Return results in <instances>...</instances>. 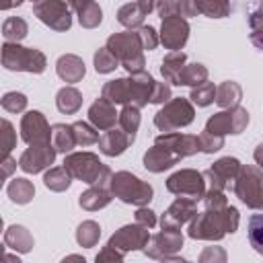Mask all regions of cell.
Wrapping results in <instances>:
<instances>
[{"mask_svg":"<svg viewBox=\"0 0 263 263\" xmlns=\"http://www.w3.org/2000/svg\"><path fill=\"white\" fill-rule=\"evenodd\" d=\"M168 97H171V88L166 84L154 82V88H152V95H150V103H164Z\"/></svg>","mask_w":263,"mask_h":263,"instance_id":"47","label":"cell"},{"mask_svg":"<svg viewBox=\"0 0 263 263\" xmlns=\"http://www.w3.org/2000/svg\"><path fill=\"white\" fill-rule=\"evenodd\" d=\"M31 148H27L18 160V166L25 173H39L45 166H49L55 158V146L49 142L43 144H29Z\"/></svg>","mask_w":263,"mask_h":263,"instance_id":"11","label":"cell"},{"mask_svg":"<svg viewBox=\"0 0 263 263\" xmlns=\"http://www.w3.org/2000/svg\"><path fill=\"white\" fill-rule=\"evenodd\" d=\"M144 245H148V230L144 224H140V226H123L117 234L111 236L107 247H121L123 251H127V249H140Z\"/></svg>","mask_w":263,"mask_h":263,"instance_id":"14","label":"cell"},{"mask_svg":"<svg viewBox=\"0 0 263 263\" xmlns=\"http://www.w3.org/2000/svg\"><path fill=\"white\" fill-rule=\"evenodd\" d=\"M21 2H23V0H4V2H2V8H4V10H8L10 6H18Z\"/></svg>","mask_w":263,"mask_h":263,"instance_id":"53","label":"cell"},{"mask_svg":"<svg viewBox=\"0 0 263 263\" xmlns=\"http://www.w3.org/2000/svg\"><path fill=\"white\" fill-rule=\"evenodd\" d=\"M64 166L68 168V173L76 179H82L84 183H99L103 185L109 177H111V171L95 156V154H88V152H82V154H70L66 160H64Z\"/></svg>","mask_w":263,"mask_h":263,"instance_id":"2","label":"cell"},{"mask_svg":"<svg viewBox=\"0 0 263 263\" xmlns=\"http://www.w3.org/2000/svg\"><path fill=\"white\" fill-rule=\"evenodd\" d=\"M255 160H257V164L263 168V144L257 146V150H255Z\"/></svg>","mask_w":263,"mask_h":263,"instance_id":"52","label":"cell"},{"mask_svg":"<svg viewBox=\"0 0 263 263\" xmlns=\"http://www.w3.org/2000/svg\"><path fill=\"white\" fill-rule=\"evenodd\" d=\"M195 201L197 199H191V197H179L166 210V214L162 216V220H160L162 228L164 230H177L183 222H187L193 216V212H195Z\"/></svg>","mask_w":263,"mask_h":263,"instance_id":"13","label":"cell"},{"mask_svg":"<svg viewBox=\"0 0 263 263\" xmlns=\"http://www.w3.org/2000/svg\"><path fill=\"white\" fill-rule=\"evenodd\" d=\"M166 189L191 199H201L203 195V175L195 171H179L166 181Z\"/></svg>","mask_w":263,"mask_h":263,"instance_id":"10","label":"cell"},{"mask_svg":"<svg viewBox=\"0 0 263 263\" xmlns=\"http://www.w3.org/2000/svg\"><path fill=\"white\" fill-rule=\"evenodd\" d=\"M205 76H208V70L201 64H189V66H183L179 74V84H201Z\"/></svg>","mask_w":263,"mask_h":263,"instance_id":"32","label":"cell"},{"mask_svg":"<svg viewBox=\"0 0 263 263\" xmlns=\"http://www.w3.org/2000/svg\"><path fill=\"white\" fill-rule=\"evenodd\" d=\"M179 2L177 0H158V14L164 18H171V16H179Z\"/></svg>","mask_w":263,"mask_h":263,"instance_id":"46","label":"cell"},{"mask_svg":"<svg viewBox=\"0 0 263 263\" xmlns=\"http://www.w3.org/2000/svg\"><path fill=\"white\" fill-rule=\"evenodd\" d=\"M236 173H240V162L236 158H220L212 168H208L203 173V177H208L212 181V189H222L226 185V181H232L236 177Z\"/></svg>","mask_w":263,"mask_h":263,"instance_id":"15","label":"cell"},{"mask_svg":"<svg viewBox=\"0 0 263 263\" xmlns=\"http://www.w3.org/2000/svg\"><path fill=\"white\" fill-rule=\"evenodd\" d=\"M249 242L259 255H263V214H253L249 218Z\"/></svg>","mask_w":263,"mask_h":263,"instance_id":"31","label":"cell"},{"mask_svg":"<svg viewBox=\"0 0 263 263\" xmlns=\"http://www.w3.org/2000/svg\"><path fill=\"white\" fill-rule=\"evenodd\" d=\"M72 129H74V138H76V144L88 146V144H95V142H99V134H97L92 127H88V123H84V121H76V123L72 125Z\"/></svg>","mask_w":263,"mask_h":263,"instance_id":"39","label":"cell"},{"mask_svg":"<svg viewBox=\"0 0 263 263\" xmlns=\"http://www.w3.org/2000/svg\"><path fill=\"white\" fill-rule=\"evenodd\" d=\"M4 242L14 249V251H21V253H27L31 247H33V238L31 234L27 232L25 226H10L4 234Z\"/></svg>","mask_w":263,"mask_h":263,"instance_id":"22","label":"cell"},{"mask_svg":"<svg viewBox=\"0 0 263 263\" xmlns=\"http://www.w3.org/2000/svg\"><path fill=\"white\" fill-rule=\"evenodd\" d=\"M132 142H134V136H129L127 132H117V129H109L105 136L99 138L101 152L107 154V156H117V154H121Z\"/></svg>","mask_w":263,"mask_h":263,"instance_id":"18","label":"cell"},{"mask_svg":"<svg viewBox=\"0 0 263 263\" xmlns=\"http://www.w3.org/2000/svg\"><path fill=\"white\" fill-rule=\"evenodd\" d=\"M136 220H138L140 224H144L146 228H150V226L156 224V218H154V212H152V210H138Z\"/></svg>","mask_w":263,"mask_h":263,"instance_id":"48","label":"cell"},{"mask_svg":"<svg viewBox=\"0 0 263 263\" xmlns=\"http://www.w3.org/2000/svg\"><path fill=\"white\" fill-rule=\"evenodd\" d=\"M236 195L251 208H263V181L255 166H240V177L234 185Z\"/></svg>","mask_w":263,"mask_h":263,"instance_id":"7","label":"cell"},{"mask_svg":"<svg viewBox=\"0 0 263 263\" xmlns=\"http://www.w3.org/2000/svg\"><path fill=\"white\" fill-rule=\"evenodd\" d=\"M156 2H158V0H138V4H140V8H142L144 14H148L150 10H154Z\"/></svg>","mask_w":263,"mask_h":263,"instance_id":"50","label":"cell"},{"mask_svg":"<svg viewBox=\"0 0 263 263\" xmlns=\"http://www.w3.org/2000/svg\"><path fill=\"white\" fill-rule=\"evenodd\" d=\"M58 76L66 82H78L84 76V64L76 55H62L58 60Z\"/></svg>","mask_w":263,"mask_h":263,"instance_id":"21","label":"cell"},{"mask_svg":"<svg viewBox=\"0 0 263 263\" xmlns=\"http://www.w3.org/2000/svg\"><path fill=\"white\" fill-rule=\"evenodd\" d=\"M214 97H216V86L214 84H210V82H201L197 88H193L191 90V101L193 103H197L199 107H205V105H210L212 101H214Z\"/></svg>","mask_w":263,"mask_h":263,"instance_id":"40","label":"cell"},{"mask_svg":"<svg viewBox=\"0 0 263 263\" xmlns=\"http://www.w3.org/2000/svg\"><path fill=\"white\" fill-rule=\"evenodd\" d=\"M2 107L8 111V113H18L27 107V97L23 92H6L2 97Z\"/></svg>","mask_w":263,"mask_h":263,"instance_id":"42","label":"cell"},{"mask_svg":"<svg viewBox=\"0 0 263 263\" xmlns=\"http://www.w3.org/2000/svg\"><path fill=\"white\" fill-rule=\"evenodd\" d=\"M70 177H72V175L68 173L66 166H64V168H51V171L45 173L43 183H45V187L51 189V191H64V189L70 187Z\"/></svg>","mask_w":263,"mask_h":263,"instance_id":"28","label":"cell"},{"mask_svg":"<svg viewBox=\"0 0 263 263\" xmlns=\"http://www.w3.org/2000/svg\"><path fill=\"white\" fill-rule=\"evenodd\" d=\"M55 105H58V109L62 113H76L80 109V105H82V97H80V92L76 88L66 86V88H62L58 92Z\"/></svg>","mask_w":263,"mask_h":263,"instance_id":"25","label":"cell"},{"mask_svg":"<svg viewBox=\"0 0 263 263\" xmlns=\"http://www.w3.org/2000/svg\"><path fill=\"white\" fill-rule=\"evenodd\" d=\"M68 2H70V6H72V8H76V10H82V8H84L86 4H90L92 0H68Z\"/></svg>","mask_w":263,"mask_h":263,"instance_id":"51","label":"cell"},{"mask_svg":"<svg viewBox=\"0 0 263 263\" xmlns=\"http://www.w3.org/2000/svg\"><path fill=\"white\" fill-rule=\"evenodd\" d=\"M119 125L123 127V132H127L129 136H136V129L140 125V115H138V107H125L119 115Z\"/></svg>","mask_w":263,"mask_h":263,"instance_id":"37","label":"cell"},{"mask_svg":"<svg viewBox=\"0 0 263 263\" xmlns=\"http://www.w3.org/2000/svg\"><path fill=\"white\" fill-rule=\"evenodd\" d=\"M238 226V212L232 205L224 208V214H218V210H214V214L208 210L203 214H199L191 226H189V236L193 238H222L226 232H234Z\"/></svg>","mask_w":263,"mask_h":263,"instance_id":"1","label":"cell"},{"mask_svg":"<svg viewBox=\"0 0 263 263\" xmlns=\"http://www.w3.org/2000/svg\"><path fill=\"white\" fill-rule=\"evenodd\" d=\"M197 12L195 0H181L179 2V16H193Z\"/></svg>","mask_w":263,"mask_h":263,"instance_id":"49","label":"cell"},{"mask_svg":"<svg viewBox=\"0 0 263 263\" xmlns=\"http://www.w3.org/2000/svg\"><path fill=\"white\" fill-rule=\"evenodd\" d=\"M103 97L111 103H134V80L119 78L103 86Z\"/></svg>","mask_w":263,"mask_h":263,"instance_id":"19","label":"cell"},{"mask_svg":"<svg viewBox=\"0 0 263 263\" xmlns=\"http://www.w3.org/2000/svg\"><path fill=\"white\" fill-rule=\"evenodd\" d=\"M109 51L123 62V66L127 68V72H142L144 68V58L140 53L142 41L138 33H121V35H111L107 41Z\"/></svg>","mask_w":263,"mask_h":263,"instance_id":"3","label":"cell"},{"mask_svg":"<svg viewBox=\"0 0 263 263\" xmlns=\"http://www.w3.org/2000/svg\"><path fill=\"white\" fill-rule=\"evenodd\" d=\"M88 117H90V121H92L99 129H109V127L115 123L117 113H115V109L111 107V103L103 97V99H99L97 103H92V107L88 109Z\"/></svg>","mask_w":263,"mask_h":263,"instance_id":"20","label":"cell"},{"mask_svg":"<svg viewBox=\"0 0 263 263\" xmlns=\"http://www.w3.org/2000/svg\"><path fill=\"white\" fill-rule=\"evenodd\" d=\"M193 121V107L185 99H175L171 101L164 109H160L154 117V123L162 132H173L177 127L189 125Z\"/></svg>","mask_w":263,"mask_h":263,"instance_id":"6","label":"cell"},{"mask_svg":"<svg viewBox=\"0 0 263 263\" xmlns=\"http://www.w3.org/2000/svg\"><path fill=\"white\" fill-rule=\"evenodd\" d=\"M101 8L95 4V2H90V4H86L82 10H80V25L82 27H86V29H92V27H97L99 23H101Z\"/></svg>","mask_w":263,"mask_h":263,"instance_id":"41","label":"cell"},{"mask_svg":"<svg viewBox=\"0 0 263 263\" xmlns=\"http://www.w3.org/2000/svg\"><path fill=\"white\" fill-rule=\"evenodd\" d=\"M2 35H4L6 41H14L16 43V41L25 39V35H27V23L23 18H18V16H10V18H6L2 23Z\"/></svg>","mask_w":263,"mask_h":263,"instance_id":"30","label":"cell"},{"mask_svg":"<svg viewBox=\"0 0 263 263\" xmlns=\"http://www.w3.org/2000/svg\"><path fill=\"white\" fill-rule=\"evenodd\" d=\"M101 236V228L97 222H84L78 226V232H76V240L82 245V247H92Z\"/></svg>","mask_w":263,"mask_h":263,"instance_id":"34","label":"cell"},{"mask_svg":"<svg viewBox=\"0 0 263 263\" xmlns=\"http://www.w3.org/2000/svg\"><path fill=\"white\" fill-rule=\"evenodd\" d=\"M111 189L125 203L144 205V203H148L152 199V187L148 183H142L138 177H134L129 173L113 175L111 177Z\"/></svg>","mask_w":263,"mask_h":263,"instance_id":"5","label":"cell"},{"mask_svg":"<svg viewBox=\"0 0 263 263\" xmlns=\"http://www.w3.org/2000/svg\"><path fill=\"white\" fill-rule=\"evenodd\" d=\"M216 101L222 107H236L240 101V86L234 82H224L216 88Z\"/></svg>","mask_w":263,"mask_h":263,"instance_id":"27","label":"cell"},{"mask_svg":"<svg viewBox=\"0 0 263 263\" xmlns=\"http://www.w3.org/2000/svg\"><path fill=\"white\" fill-rule=\"evenodd\" d=\"M111 201V195L109 191H105L101 185L97 189H88L86 193L80 195V205L86 208V210H97V208H103Z\"/></svg>","mask_w":263,"mask_h":263,"instance_id":"29","label":"cell"},{"mask_svg":"<svg viewBox=\"0 0 263 263\" xmlns=\"http://www.w3.org/2000/svg\"><path fill=\"white\" fill-rule=\"evenodd\" d=\"M2 64L8 70H25V72L41 74L45 70V55L33 47H21L16 43H4Z\"/></svg>","mask_w":263,"mask_h":263,"instance_id":"4","label":"cell"},{"mask_svg":"<svg viewBox=\"0 0 263 263\" xmlns=\"http://www.w3.org/2000/svg\"><path fill=\"white\" fill-rule=\"evenodd\" d=\"M33 12L39 16V21H43L45 25H49L55 31H66L72 25L70 12H68L66 4L62 0H41V2H35Z\"/></svg>","mask_w":263,"mask_h":263,"instance_id":"8","label":"cell"},{"mask_svg":"<svg viewBox=\"0 0 263 263\" xmlns=\"http://www.w3.org/2000/svg\"><path fill=\"white\" fill-rule=\"evenodd\" d=\"M187 35H189V27L183 18L179 16H171V18H164L162 21V43L168 47V49H179L185 45L187 41Z\"/></svg>","mask_w":263,"mask_h":263,"instance_id":"16","label":"cell"},{"mask_svg":"<svg viewBox=\"0 0 263 263\" xmlns=\"http://www.w3.org/2000/svg\"><path fill=\"white\" fill-rule=\"evenodd\" d=\"M222 144H224V140H222V136H218V134L203 132V134L199 136V150H203V152H216V150L222 148Z\"/></svg>","mask_w":263,"mask_h":263,"instance_id":"43","label":"cell"},{"mask_svg":"<svg viewBox=\"0 0 263 263\" xmlns=\"http://www.w3.org/2000/svg\"><path fill=\"white\" fill-rule=\"evenodd\" d=\"M138 35H140V41H142V47L144 49H154L156 47V43H158V39H156V33H154V29L148 25V27H142L140 31H138Z\"/></svg>","mask_w":263,"mask_h":263,"instance_id":"45","label":"cell"},{"mask_svg":"<svg viewBox=\"0 0 263 263\" xmlns=\"http://www.w3.org/2000/svg\"><path fill=\"white\" fill-rule=\"evenodd\" d=\"M51 142L55 146V150L60 152H68L76 146V138H74V129L72 125H64V123H55L51 127Z\"/></svg>","mask_w":263,"mask_h":263,"instance_id":"23","label":"cell"},{"mask_svg":"<svg viewBox=\"0 0 263 263\" xmlns=\"http://www.w3.org/2000/svg\"><path fill=\"white\" fill-rule=\"evenodd\" d=\"M6 193L14 203H27V201H31L35 189H33L31 181H27V179H12L6 187Z\"/></svg>","mask_w":263,"mask_h":263,"instance_id":"26","label":"cell"},{"mask_svg":"<svg viewBox=\"0 0 263 263\" xmlns=\"http://www.w3.org/2000/svg\"><path fill=\"white\" fill-rule=\"evenodd\" d=\"M117 16H119V23H121V25H125V27H136V25L142 23V18H144L146 14L142 12L140 4L136 2V4H125V6L119 10Z\"/></svg>","mask_w":263,"mask_h":263,"instance_id":"36","label":"cell"},{"mask_svg":"<svg viewBox=\"0 0 263 263\" xmlns=\"http://www.w3.org/2000/svg\"><path fill=\"white\" fill-rule=\"evenodd\" d=\"M14 144H16V134L12 132V125H10V121H2V150H4V156H8L10 154V150L14 148Z\"/></svg>","mask_w":263,"mask_h":263,"instance_id":"44","label":"cell"},{"mask_svg":"<svg viewBox=\"0 0 263 263\" xmlns=\"http://www.w3.org/2000/svg\"><path fill=\"white\" fill-rule=\"evenodd\" d=\"M195 4H197V10H201L208 16H214V18L226 16V12L230 8L228 0H195Z\"/></svg>","mask_w":263,"mask_h":263,"instance_id":"33","label":"cell"},{"mask_svg":"<svg viewBox=\"0 0 263 263\" xmlns=\"http://www.w3.org/2000/svg\"><path fill=\"white\" fill-rule=\"evenodd\" d=\"M23 140L27 144H43L51 140V129L39 111H29L21 121Z\"/></svg>","mask_w":263,"mask_h":263,"instance_id":"12","label":"cell"},{"mask_svg":"<svg viewBox=\"0 0 263 263\" xmlns=\"http://www.w3.org/2000/svg\"><path fill=\"white\" fill-rule=\"evenodd\" d=\"M95 68L101 74H107V72H111V70L117 68V58L109 51V47H103V49H99L95 53Z\"/></svg>","mask_w":263,"mask_h":263,"instance_id":"38","label":"cell"},{"mask_svg":"<svg viewBox=\"0 0 263 263\" xmlns=\"http://www.w3.org/2000/svg\"><path fill=\"white\" fill-rule=\"evenodd\" d=\"M152 242H154V247L164 249V255H166L168 251H177L183 245V236L177 230H164L162 234H156L152 238Z\"/></svg>","mask_w":263,"mask_h":263,"instance_id":"35","label":"cell"},{"mask_svg":"<svg viewBox=\"0 0 263 263\" xmlns=\"http://www.w3.org/2000/svg\"><path fill=\"white\" fill-rule=\"evenodd\" d=\"M179 158H181V156H179L177 152H173L171 148H166V146H162V144L156 142V144L144 154V166H146L148 171H152V173H160V171L173 166Z\"/></svg>","mask_w":263,"mask_h":263,"instance_id":"17","label":"cell"},{"mask_svg":"<svg viewBox=\"0 0 263 263\" xmlns=\"http://www.w3.org/2000/svg\"><path fill=\"white\" fill-rule=\"evenodd\" d=\"M249 123V113L240 107L232 109V111H224V113H216L214 117L208 119L205 123V132L212 134H240L245 129V125Z\"/></svg>","mask_w":263,"mask_h":263,"instance_id":"9","label":"cell"},{"mask_svg":"<svg viewBox=\"0 0 263 263\" xmlns=\"http://www.w3.org/2000/svg\"><path fill=\"white\" fill-rule=\"evenodd\" d=\"M183 62H185V55H183L181 51L168 53V55L162 60V68H160L162 76H164L168 82L179 84V74H181V70H183Z\"/></svg>","mask_w":263,"mask_h":263,"instance_id":"24","label":"cell"},{"mask_svg":"<svg viewBox=\"0 0 263 263\" xmlns=\"http://www.w3.org/2000/svg\"><path fill=\"white\" fill-rule=\"evenodd\" d=\"M31 2H41V0H31Z\"/></svg>","mask_w":263,"mask_h":263,"instance_id":"54","label":"cell"}]
</instances>
